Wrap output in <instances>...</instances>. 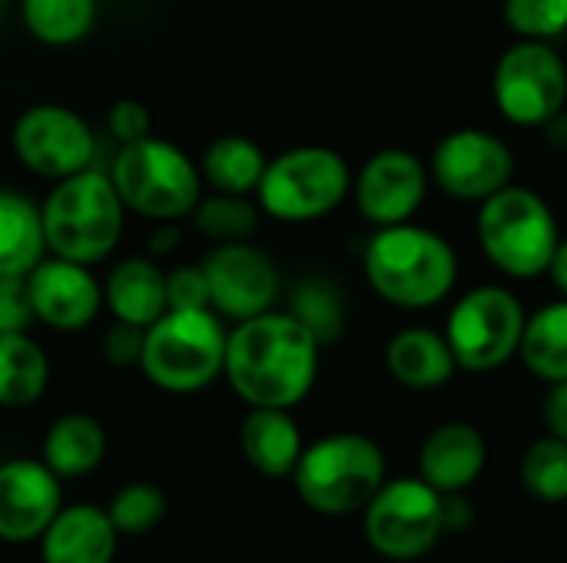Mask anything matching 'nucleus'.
Returning <instances> with one entry per match:
<instances>
[{
    "mask_svg": "<svg viewBox=\"0 0 567 563\" xmlns=\"http://www.w3.org/2000/svg\"><path fill=\"white\" fill-rule=\"evenodd\" d=\"M322 345L289 312H262L226 335L223 378L249 408H296L316 385Z\"/></svg>",
    "mask_w": 567,
    "mask_h": 563,
    "instance_id": "f257e3e1",
    "label": "nucleus"
},
{
    "mask_svg": "<svg viewBox=\"0 0 567 563\" xmlns=\"http://www.w3.org/2000/svg\"><path fill=\"white\" fill-rule=\"evenodd\" d=\"M365 279L379 299L399 309H432L452 295L458 259L445 236L409 222L379 226L365 242Z\"/></svg>",
    "mask_w": 567,
    "mask_h": 563,
    "instance_id": "f03ea898",
    "label": "nucleus"
},
{
    "mask_svg": "<svg viewBox=\"0 0 567 563\" xmlns=\"http://www.w3.org/2000/svg\"><path fill=\"white\" fill-rule=\"evenodd\" d=\"M123 219L126 206L110 173L93 166L56 179L40 206L47 252L80 265H96L116 249L123 236Z\"/></svg>",
    "mask_w": 567,
    "mask_h": 563,
    "instance_id": "7ed1b4c3",
    "label": "nucleus"
},
{
    "mask_svg": "<svg viewBox=\"0 0 567 563\" xmlns=\"http://www.w3.org/2000/svg\"><path fill=\"white\" fill-rule=\"evenodd\" d=\"M226 329L213 309H166L146 325L140 372L163 392H203L223 375Z\"/></svg>",
    "mask_w": 567,
    "mask_h": 563,
    "instance_id": "20e7f679",
    "label": "nucleus"
},
{
    "mask_svg": "<svg viewBox=\"0 0 567 563\" xmlns=\"http://www.w3.org/2000/svg\"><path fill=\"white\" fill-rule=\"evenodd\" d=\"M292 481L299 498L319 514L365 511L372 494L385 484V455L365 435H326L302 448Z\"/></svg>",
    "mask_w": 567,
    "mask_h": 563,
    "instance_id": "39448f33",
    "label": "nucleus"
},
{
    "mask_svg": "<svg viewBox=\"0 0 567 563\" xmlns=\"http://www.w3.org/2000/svg\"><path fill=\"white\" fill-rule=\"evenodd\" d=\"M110 179L126 209L153 222H176L196 209L203 192L199 166L169 139L146 136L120 146Z\"/></svg>",
    "mask_w": 567,
    "mask_h": 563,
    "instance_id": "423d86ee",
    "label": "nucleus"
},
{
    "mask_svg": "<svg viewBox=\"0 0 567 563\" xmlns=\"http://www.w3.org/2000/svg\"><path fill=\"white\" fill-rule=\"evenodd\" d=\"M475 229L488 262L512 279L545 275L561 239L551 206L538 192L512 183L482 202Z\"/></svg>",
    "mask_w": 567,
    "mask_h": 563,
    "instance_id": "0eeeda50",
    "label": "nucleus"
},
{
    "mask_svg": "<svg viewBox=\"0 0 567 563\" xmlns=\"http://www.w3.org/2000/svg\"><path fill=\"white\" fill-rule=\"evenodd\" d=\"M352 192L349 163L329 146H296L266 163L256 189L266 216L279 222H316Z\"/></svg>",
    "mask_w": 567,
    "mask_h": 563,
    "instance_id": "6e6552de",
    "label": "nucleus"
},
{
    "mask_svg": "<svg viewBox=\"0 0 567 563\" xmlns=\"http://www.w3.org/2000/svg\"><path fill=\"white\" fill-rule=\"evenodd\" d=\"M525 305L505 285H478L465 292L445 325L449 348L465 372L502 368L518 355L525 332Z\"/></svg>",
    "mask_w": 567,
    "mask_h": 563,
    "instance_id": "1a4fd4ad",
    "label": "nucleus"
},
{
    "mask_svg": "<svg viewBox=\"0 0 567 563\" xmlns=\"http://www.w3.org/2000/svg\"><path fill=\"white\" fill-rule=\"evenodd\" d=\"M492 93L505 119L518 126H545L567 103V66L545 40L512 43L492 73Z\"/></svg>",
    "mask_w": 567,
    "mask_h": 563,
    "instance_id": "9d476101",
    "label": "nucleus"
},
{
    "mask_svg": "<svg viewBox=\"0 0 567 563\" xmlns=\"http://www.w3.org/2000/svg\"><path fill=\"white\" fill-rule=\"evenodd\" d=\"M445 531L442 494L429 481L399 478L382 484L365 504V538L389 561H415Z\"/></svg>",
    "mask_w": 567,
    "mask_h": 563,
    "instance_id": "9b49d317",
    "label": "nucleus"
},
{
    "mask_svg": "<svg viewBox=\"0 0 567 563\" xmlns=\"http://www.w3.org/2000/svg\"><path fill=\"white\" fill-rule=\"evenodd\" d=\"M10 143L23 169L53 183L93 166L96 153V139L86 119L60 103L27 106L13 123Z\"/></svg>",
    "mask_w": 567,
    "mask_h": 563,
    "instance_id": "f8f14e48",
    "label": "nucleus"
},
{
    "mask_svg": "<svg viewBox=\"0 0 567 563\" xmlns=\"http://www.w3.org/2000/svg\"><path fill=\"white\" fill-rule=\"evenodd\" d=\"M429 173L452 199L485 202L512 183L515 156L502 136L478 126H465L449 133L435 146Z\"/></svg>",
    "mask_w": 567,
    "mask_h": 563,
    "instance_id": "ddd939ff",
    "label": "nucleus"
},
{
    "mask_svg": "<svg viewBox=\"0 0 567 563\" xmlns=\"http://www.w3.org/2000/svg\"><path fill=\"white\" fill-rule=\"evenodd\" d=\"M199 265L209 282V309L219 319L246 322L279 299L276 262L249 242H216Z\"/></svg>",
    "mask_w": 567,
    "mask_h": 563,
    "instance_id": "4468645a",
    "label": "nucleus"
},
{
    "mask_svg": "<svg viewBox=\"0 0 567 563\" xmlns=\"http://www.w3.org/2000/svg\"><path fill=\"white\" fill-rule=\"evenodd\" d=\"M429 189V169L425 163L409 149H379L365 159L359 169V179L352 183L359 212L379 229L409 222Z\"/></svg>",
    "mask_w": 567,
    "mask_h": 563,
    "instance_id": "2eb2a0df",
    "label": "nucleus"
},
{
    "mask_svg": "<svg viewBox=\"0 0 567 563\" xmlns=\"http://www.w3.org/2000/svg\"><path fill=\"white\" fill-rule=\"evenodd\" d=\"M27 292L33 302L37 322L53 332H80L96 322L103 309V285L90 265L50 256L27 272Z\"/></svg>",
    "mask_w": 567,
    "mask_h": 563,
    "instance_id": "dca6fc26",
    "label": "nucleus"
},
{
    "mask_svg": "<svg viewBox=\"0 0 567 563\" xmlns=\"http://www.w3.org/2000/svg\"><path fill=\"white\" fill-rule=\"evenodd\" d=\"M60 511V478L43 461L0 465V541H40Z\"/></svg>",
    "mask_w": 567,
    "mask_h": 563,
    "instance_id": "f3484780",
    "label": "nucleus"
},
{
    "mask_svg": "<svg viewBox=\"0 0 567 563\" xmlns=\"http://www.w3.org/2000/svg\"><path fill=\"white\" fill-rule=\"evenodd\" d=\"M116 528L106 511L93 504L60 508L40 534L43 563H113Z\"/></svg>",
    "mask_w": 567,
    "mask_h": 563,
    "instance_id": "a211bd4d",
    "label": "nucleus"
},
{
    "mask_svg": "<svg viewBox=\"0 0 567 563\" xmlns=\"http://www.w3.org/2000/svg\"><path fill=\"white\" fill-rule=\"evenodd\" d=\"M485 458L488 451L478 428L465 421L439 425L422 445V481H429L439 494H458L478 481Z\"/></svg>",
    "mask_w": 567,
    "mask_h": 563,
    "instance_id": "6ab92c4d",
    "label": "nucleus"
},
{
    "mask_svg": "<svg viewBox=\"0 0 567 563\" xmlns=\"http://www.w3.org/2000/svg\"><path fill=\"white\" fill-rule=\"evenodd\" d=\"M103 302H106L113 319L146 329L169 309V302H166V272L146 256L123 259L106 275Z\"/></svg>",
    "mask_w": 567,
    "mask_h": 563,
    "instance_id": "aec40b11",
    "label": "nucleus"
},
{
    "mask_svg": "<svg viewBox=\"0 0 567 563\" xmlns=\"http://www.w3.org/2000/svg\"><path fill=\"white\" fill-rule=\"evenodd\" d=\"M239 448L259 475L289 478L306 445L289 408H252L239 428Z\"/></svg>",
    "mask_w": 567,
    "mask_h": 563,
    "instance_id": "412c9836",
    "label": "nucleus"
},
{
    "mask_svg": "<svg viewBox=\"0 0 567 563\" xmlns=\"http://www.w3.org/2000/svg\"><path fill=\"white\" fill-rule=\"evenodd\" d=\"M385 365L399 385L415 392L442 388L458 368L449 338L432 329H402L385 348Z\"/></svg>",
    "mask_w": 567,
    "mask_h": 563,
    "instance_id": "4be33fe9",
    "label": "nucleus"
},
{
    "mask_svg": "<svg viewBox=\"0 0 567 563\" xmlns=\"http://www.w3.org/2000/svg\"><path fill=\"white\" fill-rule=\"evenodd\" d=\"M106 458V431L90 415H63L43 438V465L56 478H86Z\"/></svg>",
    "mask_w": 567,
    "mask_h": 563,
    "instance_id": "5701e85b",
    "label": "nucleus"
},
{
    "mask_svg": "<svg viewBox=\"0 0 567 563\" xmlns=\"http://www.w3.org/2000/svg\"><path fill=\"white\" fill-rule=\"evenodd\" d=\"M47 252L40 206L0 186V275H27Z\"/></svg>",
    "mask_w": 567,
    "mask_h": 563,
    "instance_id": "b1692460",
    "label": "nucleus"
},
{
    "mask_svg": "<svg viewBox=\"0 0 567 563\" xmlns=\"http://www.w3.org/2000/svg\"><path fill=\"white\" fill-rule=\"evenodd\" d=\"M266 153L249 136H219L206 146L199 159L203 183L213 186V192L229 196H252L266 173Z\"/></svg>",
    "mask_w": 567,
    "mask_h": 563,
    "instance_id": "393cba45",
    "label": "nucleus"
},
{
    "mask_svg": "<svg viewBox=\"0 0 567 563\" xmlns=\"http://www.w3.org/2000/svg\"><path fill=\"white\" fill-rule=\"evenodd\" d=\"M50 382L47 352L27 332H0V405L27 408Z\"/></svg>",
    "mask_w": 567,
    "mask_h": 563,
    "instance_id": "a878e982",
    "label": "nucleus"
},
{
    "mask_svg": "<svg viewBox=\"0 0 567 563\" xmlns=\"http://www.w3.org/2000/svg\"><path fill=\"white\" fill-rule=\"evenodd\" d=\"M522 362L528 372L548 385L567 378V299L551 302L538 309L535 315L525 319L522 345H518Z\"/></svg>",
    "mask_w": 567,
    "mask_h": 563,
    "instance_id": "bb28decb",
    "label": "nucleus"
},
{
    "mask_svg": "<svg viewBox=\"0 0 567 563\" xmlns=\"http://www.w3.org/2000/svg\"><path fill=\"white\" fill-rule=\"evenodd\" d=\"M20 17L40 43L70 46L93 30L96 0H20Z\"/></svg>",
    "mask_w": 567,
    "mask_h": 563,
    "instance_id": "cd10ccee",
    "label": "nucleus"
},
{
    "mask_svg": "<svg viewBox=\"0 0 567 563\" xmlns=\"http://www.w3.org/2000/svg\"><path fill=\"white\" fill-rule=\"evenodd\" d=\"M289 315L306 325V332L326 348L336 345L346 332V302L336 282L322 275L299 279L289 299Z\"/></svg>",
    "mask_w": 567,
    "mask_h": 563,
    "instance_id": "c85d7f7f",
    "label": "nucleus"
},
{
    "mask_svg": "<svg viewBox=\"0 0 567 563\" xmlns=\"http://www.w3.org/2000/svg\"><path fill=\"white\" fill-rule=\"evenodd\" d=\"M193 226L199 236H206L213 242H246L259 226V212L249 202V196L213 192L209 199L196 202Z\"/></svg>",
    "mask_w": 567,
    "mask_h": 563,
    "instance_id": "c756f323",
    "label": "nucleus"
},
{
    "mask_svg": "<svg viewBox=\"0 0 567 563\" xmlns=\"http://www.w3.org/2000/svg\"><path fill=\"white\" fill-rule=\"evenodd\" d=\"M522 481L528 494L545 504L567 501V441L555 435L535 441L522 458Z\"/></svg>",
    "mask_w": 567,
    "mask_h": 563,
    "instance_id": "7c9ffc66",
    "label": "nucleus"
},
{
    "mask_svg": "<svg viewBox=\"0 0 567 563\" xmlns=\"http://www.w3.org/2000/svg\"><path fill=\"white\" fill-rule=\"evenodd\" d=\"M116 534H150L153 528L163 524L166 518V494L156 488V484H146V481H133L126 488H120L106 508Z\"/></svg>",
    "mask_w": 567,
    "mask_h": 563,
    "instance_id": "2f4dec72",
    "label": "nucleus"
},
{
    "mask_svg": "<svg viewBox=\"0 0 567 563\" xmlns=\"http://www.w3.org/2000/svg\"><path fill=\"white\" fill-rule=\"evenodd\" d=\"M505 23L518 40H558L567 30V0H505Z\"/></svg>",
    "mask_w": 567,
    "mask_h": 563,
    "instance_id": "473e14b6",
    "label": "nucleus"
},
{
    "mask_svg": "<svg viewBox=\"0 0 567 563\" xmlns=\"http://www.w3.org/2000/svg\"><path fill=\"white\" fill-rule=\"evenodd\" d=\"M33 322L27 275H0V332H30Z\"/></svg>",
    "mask_w": 567,
    "mask_h": 563,
    "instance_id": "72a5a7b5",
    "label": "nucleus"
},
{
    "mask_svg": "<svg viewBox=\"0 0 567 563\" xmlns=\"http://www.w3.org/2000/svg\"><path fill=\"white\" fill-rule=\"evenodd\" d=\"M169 309H209V282L203 265H179L166 272Z\"/></svg>",
    "mask_w": 567,
    "mask_h": 563,
    "instance_id": "f704fd0d",
    "label": "nucleus"
},
{
    "mask_svg": "<svg viewBox=\"0 0 567 563\" xmlns=\"http://www.w3.org/2000/svg\"><path fill=\"white\" fill-rule=\"evenodd\" d=\"M143 338H146V329L113 319V325L103 332V358H106L110 365H116V368L140 365Z\"/></svg>",
    "mask_w": 567,
    "mask_h": 563,
    "instance_id": "c9c22d12",
    "label": "nucleus"
},
{
    "mask_svg": "<svg viewBox=\"0 0 567 563\" xmlns=\"http://www.w3.org/2000/svg\"><path fill=\"white\" fill-rule=\"evenodd\" d=\"M106 126H110L113 139H116L120 146H126V143L146 139L150 129H153V119H150V110H146L140 100H116V103L110 106Z\"/></svg>",
    "mask_w": 567,
    "mask_h": 563,
    "instance_id": "e433bc0d",
    "label": "nucleus"
},
{
    "mask_svg": "<svg viewBox=\"0 0 567 563\" xmlns=\"http://www.w3.org/2000/svg\"><path fill=\"white\" fill-rule=\"evenodd\" d=\"M545 421H548L555 438L567 441V378L551 385L548 402H545Z\"/></svg>",
    "mask_w": 567,
    "mask_h": 563,
    "instance_id": "4c0bfd02",
    "label": "nucleus"
},
{
    "mask_svg": "<svg viewBox=\"0 0 567 563\" xmlns=\"http://www.w3.org/2000/svg\"><path fill=\"white\" fill-rule=\"evenodd\" d=\"M176 239H179V226L176 222H159V229L150 239V249L153 252H173L176 249Z\"/></svg>",
    "mask_w": 567,
    "mask_h": 563,
    "instance_id": "58836bf2",
    "label": "nucleus"
},
{
    "mask_svg": "<svg viewBox=\"0 0 567 563\" xmlns=\"http://www.w3.org/2000/svg\"><path fill=\"white\" fill-rule=\"evenodd\" d=\"M548 275L555 279V285L565 292L567 299V239H558V249H555V256H551Z\"/></svg>",
    "mask_w": 567,
    "mask_h": 563,
    "instance_id": "ea45409f",
    "label": "nucleus"
},
{
    "mask_svg": "<svg viewBox=\"0 0 567 563\" xmlns=\"http://www.w3.org/2000/svg\"><path fill=\"white\" fill-rule=\"evenodd\" d=\"M0 3H7V0H0Z\"/></svg>",
    "mask_w": 567,
    "mask_h": 563,
    "instance_id": "a19ab883",
    "label": "nucleus"
}]
</instances>
